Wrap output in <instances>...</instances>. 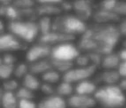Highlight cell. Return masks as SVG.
<instances>
[{
    "label": "cell",
    "mask_w": 126,
    "mask_h": 108,
    "mask_svg": "<svg viewBox=\"0 0 126 108\" xmlns=\"http://www.w3.org/2000/svg\"><path fill=\"white\" fill-rule=\"evenodd\" d=\"M1 62L0 63H4V64L8 65H14L16 62V58L15 55H13L11 53H4L1 57Z\"/></svg>",
    "instance_id": "836d02e7"
},
{
    "label": "cell",
    "mask_w": 126,
    "mask_h": 108,
    "mask_svg": "<svg viewBox=\"0 0 126 108\" xmlns=\"http://www.w3.org/2000/svg\"><path fill=\"white\" fill-rule=\"evenodd\" d=\"M73 7L75 15L84 22L93 18L94 10L91 1L88 0H75L73 2Z\"/></svg>",
    "instance_id": "30bf717a"
},
{
    "label": "cell",
    "mask_w": 126,
    "mask_h": 108,
    "mask_svg": "<svg viewBox=\"0 0 126 108\" xmlns=\"http://www.w3.org/2000/svg\"><path fill=\"white\" fill-rule=\"evenodd\" d=\"M97 90H98V87H97L96 82L90 80L80 81L75 86V93L81 94V95H94Z\"/></svg>",
    "instance_id": "9a60e30c"
},
{
    "label": "cell",
    "mask_w": 126,
    "mask_h": 108,
    "mask_svg": "<svg viewBox=\"0 0 126 108\" xmlns=\"http://www.w3.org/2000/svg\"><path fill=\"white\" fill-rule=\"evenodd\" d=\"M52 52V47L43 43L37 42L29 48L26 52V61L29 63H34L42 60L49 59Z\"/></svg>",
    "instance_id": "52a82bcc"
},
{
    "label": "cell",
    "mask_w": 126,
    "mask_h": 108,
    "mask_svg": "<svg viewBox=\"0 0 126 108\" xmlns=\"http://www.w3.org/2000/svg\"><path fill=\"white\" fill-rule=\"evenodd\" d=\"M30 73L29 65L24 62L18 63L16 66H15L14 70V76L17 79H23L28 73Z\"/></svg>",
    "instance_id": "484cf974"
},
{
    "label": "cell",
    "mask_w": 126,
    "mask_h": 108,
    "mask_svg": "<svg viewBox=\"0 0 126 108\" xmlns=\"http://www.w3.org/2000/svg\"><path fill=\"white\" fill-rule=\"evenodd\" d=\"M118 87L122 89L123 92L126 91V78H122L118 83Z\"/></svg>",
    "instance_id": "60d3db41"
},
{
    "label": "cell",
    "mask_w": 126,
    "mask_h": 108,
    "mask_svg": "<svg viewBox=\"0 0 126 108\" xmlns=\"http://www.w3.org/2000/svg\"><path fill=\"white\" fill-rule=\"evenodd\" d=\"M37 23L40 30V36L46 35L53 31V20L49 17H41Z\"/></svg>",
    "instance_id": "603a6c76"
},
{
    "label": "cell",
    "mask_w": 126,
    "mask_h": 108,
    "mask_svg": "<svg viewBox=\"0 0 126 108\" xmlns=\"http://www.w3.org/2000/svg\"><path fill=\"white\" fill-rule=\"evenodd\" d=\"M80 54V50L77 45L72 42H64L52 47L51 59L74 62Z\"/></svg>",
    "instance_id": "5b68a950"
},
{
    "label": "cell",
    "mask_w": 126,
    "mask_h": 108,
    "mask_svg": "<svg viewBox=\"0 0 126 108\" xmlns=\"http://www.w3.org/2000/svg\"><path fill=\"white\" fill-rule=\"evenodd\" d=\"M67 106L71 108H93L97 105L93 96L73 94L67 99Z\"/></svg>",
    "instance_id": "8fae6325"
},
{
    "label": "cell",
    "mask_w": 126,
    "mask_h": 108,
    "mask_svg": "<svg viewBox=\"0 0 126 108\" xmlns=\"http://www.w3.org/2000/svg\"><path fill=\"white\" fill-rule=\"evenodd\" d=\"M118 54H119V57H120L121 61H126V49H121L118 52Z\"/></svg>",
    "instance_id": "b9f144b4"
},
{
    "label": "cell",
    "mask_w": 126,
    "mask_h": 108,
    "mask_svg": "<svg viewBox=\"0 0 126 108\" xmlns=\"http://www.w3.org/2000/svg\"><path fill=\"white\" fill-rule=\"evenodd\" d=\"M15 66L14 65H8L4 63H0V76L3 80L11 79L14 74Z\"/></svg>",
    "instance_id": "d4e9b609"
},
{
    "label": "cell",
    "mask_w": 126,
    "mask_h": 108,
    "mask_svg": "<svg viewBox=\"0 0 126 108\" xmlns=\"http://www.w3.org/2000/svg\"><path fill=\"white\" fill-rule=\"evenodd\" d=\"M67 102L57 94L47 96L37 104V108H67Z\"/></svg>",
    "instance_id": "4fadbf2b"
},
{
    "label": "cell",
    "mask_w": 126,
    "mask_h": 108,
    "mask_svg": "<svg viewBox=\"0 0 126 108\" xmlns=\"http://www.w3.org/2000/svg\"><path fill=\"white\" fill-rule=\"evenodd\" d=\"M118 25L115 23H93L78 41L79 50L86 53H98L102 55L113 53L121 38Z\"/></svg>",
    "instance_id": "6da1fadb"
},
{
    "label": "cell",
    "mask_w": 126,
    "mask_h": 108,
    "mask_svg": "<svg viewBox=\"0 0 126 108\" xmlns=\"http://www.w3.org/2000/svg\"><path fill=\"white\" fill-rule=\"evenodd\" d=\"M123 47H124V49H126V39L123 42Z\"/></svg>",
    "instance_id": "ee69618b"
},
{
    "label": "cell",
    "mask_w": 126,
    "mask_h": 108,
    "mask_svg": "<svg viewBox=\"0 0 126 108\" xmlns=\"http://www.w3.org/2000/svg\"><path fill=\"white\" fill-rule=\"evenodd\" d=\"M120 73L118 70H104L97 76V82L104 85H118L121 80Z\"/></svg>",
    "instance_id": "5bb4252c"
},
{
    "label": "cell",
    "mask_w": 126,
    "mask_h": 108,
    "mask_svg": "<svg viewBox=\"0 0 126 108\" xmlns=\"http://www.w3.org/2000/svg\"><path fill=\"white\" fill-rule=\"evenodd\" d=\"M26 49L25 42L10 32L0 36V49L2 52L11 53Z\"/></svg>",
    "instance_id": "ba28073f"
},
{
    "label": "cell",
    "mask_w": 126,
    "mask_h": 108,
    "mask_svg": "<svg viewBox=\"0 0 126 108\" xmlns=\"http://www.w3.org/2000/svg\"><path fill=\"white\" fill-rule=\"evenodd\" d=\"M18 108H37V105L33 99H19Z\"/></svg>",
    "instance_id": "d590c367"
},
{
    "label": "cell",
    "mask_w": 126,
    "mask_h": 108,
    "mask_svg": "<svg viewBox=\"0 0 126 108\" xmlns=\"http://www.w3.org/2000/svg\"><path fill=\"white\" fill-rule=\"evenodd\" d=\"M118 29L121 36L126 38V18H124V19L120 21V23L118 24Z\"/></svg>",
    "instance_id": "74e56055"
},
{
    "label": "cell",
    "mask_w": 126,
    "mask_h": 108,
    "mask_svg": "<svg viewBox=\"0 0 126 108\" xmlns=\"http://www.w3.org/2000/svg\"><path fill=\"white\" fill-rule=\"evenodd\" d=\"M16 95L18 99H33L35 98L34 92L29 90L24 87H19L16 92Z\"/></svg>",
    "instance_id": "83f0119b"
},
{
    "label": "cell",
    "mask_w": 126,
    "mask_h": 108,
    "mask_svg": "<svg viewBox=\"0 0 126 108\" xmlns=\"http://www.w3.org/2000/svg\"><path fill=\"white\" fill-rule=\"evenodd\" d=\"M74 40H75L74 36L59 33L56 31H51L48 34L40 36L38 37V42L51 46V47H54V46L61 43H64V42H72Z\"/></svg>",
    "instance_id": "9c48e42d"
},
{
    "label": "cell",
    "mask_w": 126,
    "mask_h": 108,
    "mask_svg": "<svg viewBox=\"0 0 126 108\" xmlns=\"http://www.w3.org/2000/svg\"><path fill=\"white\" fill-rule=\"evenodd\" d=\"M42 80L45 83L54 85V84L58 83L60 81V80H61V73L56 71V70L51 69L42 75Z\"/></svg>",
    "instance_id": "cb8c5ba5"
},
{
    "label": "cell",
    "mask_w": 126,
    "mask_h": 108,
    "mask_svg": "<svg viewBox=\"0 0 126 108\" xmlns=\"http://www.w3.org/2000/svg\"><path fill=\"white\" fill-rule=\"evenodd\" d=\"M0 26H1V28H0V32H1V35H3V34L5 33V32H4V22H3V21L0 22Z\"/></svg>",
    "instance_id": "7bdbcfd3"
},
{
    "label": "cell",
    "mask_w": 126,
    "mask_h": 108,
    "mask_svg": "<svg viewBox=\"0 0 126 108\" xmlns=\"http://www.w3.org/2000/svg\"><path fill=\"white\" fill-rule=\"evenodd\" d=\"M74 62L76 63V65H77L78 67H80V68L87 67V66L92 65L91 61H90V58L86 53L79 54V55L77 57V59L74 61Z\"/></svg>",
    "instance_id": "f546056e"
},
{
    "label": "cell",
    "mask_w": 126,
    "mask_h": 108,
    "mask_svg": "<svg viewBox=\"0 0 126 108\" xmlns=\"http://www.w3.org/2000/svg\"><path fill=\"white\" fill-rule=\"evenodd\" d=\"M74 92H75V87H74L73 84L68 83V82L63 81L61 82L57 86L55 90V94L61 96V97H70L73 95Z\"/></svg>",
    "instance_id": "44dd1931"
},
{
    "label": "cell",
    "mask_w": 126,
    "mask_h": 108,
    "mask_svg": "<svg viewBox=\"0 0 126 108\" xmlns=\"http://www.w3.org/2000/svg\"><path fill=\"white\" fill-rule=\"evenodd\" d=\"M37 14L40 17H57L61 14V11L60 5H54L49 4H39V5L35 6Z\"/></svg>",
    "instance_id": "e0dca14e"
},
{
    "label": "cell",
    "mask_w": 126,
    "mask_h": 108,
    "mask_svg": "<svg viewBox=\"0 0 126 108\" xmlns=\"http://www.w3.org/2000/svg\"><path fill=\"white\" fill-rule=\"evenodd\" d=\"M18 88H19V84L15 79H9V80H4L3 82L2 90L5 91V92H16Z\"/></svg>",
    "instance_id": "4316f807"
},
{
    "label": "cell",
    "mask_w": 126,
    "mask_h": 108,
    "mask_svg": "<svg viewBox=\"0 0 126 108\" xmlns=\"http://www.w3.org/2000/svg\"><path fill=\"white\" fill-rule=\"evenodd\" d=\"M29 69H30V73H32V74L42 75L46 72L53 69L52 64H51V61H50V58L49 59H45V60H42V61H35L34 63H30V64H29Z\"/></svg>",
    "instance_id": "2e32d148"
},
{
    "label": "cell",
    "mask_w": 126,
    "mask_h": 108,
    "mask_svg": "<svg viewBox=\"0 0 126 108\" xmlns=\"http://www.w3.org/2000/svg\"><path fill=\"white\" fill-rule=\"evenodd\" d=\"M19 99L16 95V92L1 91V105L2 108H18Z\"/></svg>",
    "instance_id": "d6986e66"
},
{
    "label": "cell",
    "mask_w": 126,
    "mask_h": 108,
    "mask_svg": "<svg viewBox=\"0 0 126 108\" xmlns=\"http://www.w3.org/2000/svg\"><path fill=\"white\" fill-rule=\"evenodd\" d=\"M51 64H52L53 69L56 70L60 73H66L74 68V62L72 61H60V60H54L50 58Z\"/></svg>",
    "instance_id": "7402d4cb"
},
{
    "label": "cell",
    "mask_w": 126,
    "mask_h": 108,
    "mask_svg": "<svg viewBox=\"0 0 126 108\" xmlns=\"http://www.w3.org/2000/svg\"><path fill=\"white\" fill-rule=\"evenodd\" d=\"M117 0H104V1L100 2L98 9L109 11H114V9H115L116 5H117Z\"/></svg>",
    "instance_id": "4dcf8cb0"
},
{
    "label": "cell",
    "mask_w": 126,
    "mask_h": 108,
    "mask_svg": "<svg viewBox=\"0 0 126 108\" xmlns=\"http://www.w3.org/2000/svg\"><path fill=\"white\" fill-rule=\"evenodd\" d=\"M88 26L83 20L73 14H61L53 19V31L72 36H82Z\"/></svg>",
    "instance_id": "3957f363"
},
{
    "label": "cell",
    "mask_w": 126,
    "mask_h": 108,
    "mask_svg": "<svg viewBox=\"0 0 126 108\" xmlns=\"http://www.w3.org/2000/svg\"><path fill=\"white\" fill-rule=\"evenodd\" d=\"M93 19L95 22V23L109 24V23H115L118 22L120 20V17L117 16L114 11L98 9L93 13Z\"/></svg>",
    "instance_id": "7c38bea8"
},
{
    "label": "cell",
    "mask_w": 126,
    "mask_h": 108,
    "mask_svg": "<svg viewBox=\"0 0 126 108\" xmlns=\"http://www.w3.org/2000/svg\"><path fill=\"white\" fill-rule=\"evenodd\" d=\"M41 86H42V83H41L40 80L36 77V75L32 74L30 73H29L23 79V87H26L32 92L40 90Z\"/></svg>",
    "instance_id": "ffe728a7"
},
{
    "label": "cell",
    "mask_w": 126,
    "mask_h": 108,
    "mask_svg": "<svg viewBox=\"0 0 126 108\" xmlns=\"http://www.w3.org/2000/svg\"><path fill=\"white\" fill-rule=\"evenodd\" d=\"M124 108H126V106H125V107H124Z\"/></svg>",
    "instance_id": "f6af8a7d"
},
{
    "label": "cell",
    "mask_w": 126,
    "mask_h": 108,
    "mask_svg": "<svg viewBox=\"0 0 126 108\" xmlns=\"http://www.w3.org/2000/svg\"><path fill=\"white\" fill-rule=\"evenodd\" d=\"M121 62L122 61L119 57L118 53L117 54V53L113 52L111 54L103 56V60H102L100 67L103 68L104 70H116L118 69Z\"/></svg>",
    "instance_id": "ac0fdd59"
},
{
    "label": "cell",
    "mask_w": 126,
    "mask_h": 108,
    "mask_svg": "<svg viewBox=\"0 0 126 108\" xmlns=\"http://www.w3.org/2000/svg\"><path fill=\"white\" fill-rule=\"evenodd\" d=\"M40 90L42 91L44 94H46L47 96H51V95H54V94H55L56 88H54V86L51 85V84L43 82V83H42V86H41Z\"/></svg>",
    "instance_id": "e575fe53"
},
{
    "label": "cell",
    "mask_w": 126,
    "mask_h": 108,
    "mask_svg": "<svg viewBox=\"0 0 126 108\" xmlns=\"http://www.w3.org/2000/svg\"><path fill=\"white\" fill-rule=\"evenodd\" d=\"M60 7H61V11H66V12H68V11L74 10V7H73V2L70 3V2H67V1H62V3L61 4Z\"/></svg>",
    "instance_id": "8d00e7d4"
},
{
    "label": "cell",
    "mask_w": 126,
    "mask_h": 108,
    "mask_svg": "<svg viewBox=\"0 0 126 108\" xmlns=\"http://www.w3.org/2000/svg\"><path fill=\"white\" fill-rule=\"evenodd\" d=\"M88 54L90 58V61H91L92 65H94V66H101L102 60H103V56L102 54H98V53H86Z\"/></svg>",
    "instance_id": "d6a6232c"
},
{
    "label": "cell",
    "mask_w": 126,
    "mask_h": 108,
    "mask_svg": "<svg viewBox=\"0 0 126 108\" xmlns=\"http://www.w3.org/2000/svg\"><path fill=\"white\" fill-rule=\"evenodd\" d=\"M98 67L94 65H90L87 67H77L76 68H72L62 75L63 81L68 82V83H79L80 81L86 80H89L90 77H92L97 71Z\"/></svg>",
    "instance_id": "8992f818"
},
{
    "label": "cell",
    "mask_w": 126,
    "mask_h": 108,
    "mask_svg": "<svg viewBox=\"0 0 126 108\" xmlns=\"http://www.w3.org/2000/svg\"><path fill=\"white\" fill-rule=\"evenodd\" d=\"M114 12L120 18L124 17L126 18V1H117Z\"/></svg>",
    "instance_id": "1f68e13d"
},
{
    "label": "cell",
    "mask_w": 126,
    "mask_h": 108,
    "mask_svg": "<svg viewBox=\"0 0 126 108\" xmlns=\"http://www.w3.org/2000/svg\"><path fill=\"white\" fill-rule=\"evenodd\" d=\"M117 70L122 78H126V61H122Z\"/></svg>",
    "instance_id": "f35d334b"
},
{
    "label": "cell",
    "mask_w": 126,
    "mask_h": 108,
    "mask_svg": "<svg viewBox=\"0 0 126 108\" xmlns=\"http://www.w3.org/2000/svg\"><path fill=\"white\" fill-rule=\"evenodd\" d=\"M93 97L103 108H122L126 103V97L118 85H103Z\"/></svg>",
    "instance_id": "7a4b0ae2"
},
{
    "label": "cell",
    "mask_w": 126,
    "mask_h": 108,
    "mask_svg": "<svg viewBox=\"0 0 126 108\" xmlns=\"http://www.w3.org/2000/svg\"><path fill=\"white\" fill-rule=\"evenodd\" d=\"M10 33L13 34L25 43L32 42L39 37L40 30L37 22L34 21H12L6 25Z\"/></svg>",
    "instance_id": "277c9868"
},
{
    "label": "cell",
    "mask_w": 126,
    "mask_h": 108,
    "mask_svg": "<svg viewBox=\"0 0 126 108\" xmlns=\"http://www.w3.org/2000/svg\"><path fill=\"white\" fill-rule=\"evenodd\" d=\"M13 4L20 10L35 7V3L31 0H16V1H13Z\"/></svg>",
    "instance_id": "f1b7e54d"
},
{
    "label": "cell",
    "mask_w": 126,
    "mask_h": 108,
    "mask_svg": "<svg viewBox=\"0 0 126 108\" xmlns=\"http://www.w3.org/2000/svg\"><path fill=\"white\" fill-rule=\"evenodd\" d=\"M38 4H54V5H61L62 1L61 0H40L37 1Z\"/></svg>",
    "instance_id": "ab89813d"
}]
</instances>
